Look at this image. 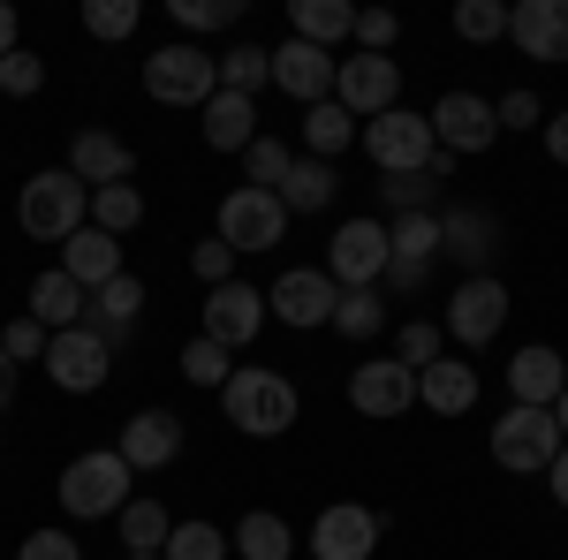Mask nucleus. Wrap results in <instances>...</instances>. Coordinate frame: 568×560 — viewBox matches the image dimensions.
<instances>
[{
    "instance_id": "1",
    "label": "nucleus",
    "mask_w": 568,
    "mask_h": 560,
    "mask_svg": "<svg viewBox=\"0 0 568 560\" xmlns=\"http://www.w3.org/2000/svg\"><path fill=\"white\" fill-rule=\"evenodd\" d=\"M16 220H23V235H31V243H69L77 227H91V190L69 167H45V174L23 182Z\"/></svg>"
},
{
    "instance_id": "2",
    "label": "nucleus",
    "mask_w": 568,
    "mask_h": 560,
    "mask_svg": "<svg viewBox=\"0 0 568 560\" xmlns=\"http://www.w3.org/2000/svg\"><path fill=\"white\" fill-rule=\"evenodd\" d=\"M220 409H227V425L243 431V439H281V431L296 425V387L281 379V371H227V387H220Z\"/></svg>"
},
{
    "instance_id": "3",
    "label": "nucleus",
    "mask_w": 568,
    "mask_h": 560,
    "mask_svg": "<svg viewBox=\"0 0 568 560\" xmlns=\"http://www.w3.org/2000/svg\"><path fill=\"white\" fill-rule=\"evenodd\" d=\"M130 462H122V447H91L77 455L69 470H61V508L77 522H99V516H122V492H130Z\"/></svg>"
},
{
    "instance_id": "4",
    "label": "nucleus",
    "mask_w": 568,
    "mask_h": 560,
    "mask_svg": "<svg viewBox=\"0 0 568 560\" xmlns=\"http://www.w3.org/2000/svg\"><path fill=\"white\" fill-rule=\"evenodd\" d=\"M561 447L568 439H561V425H554V409H508V417L493 425V462L516 470V477H546Z\"/></svg>"
},
{
    "instance_id": "5",
    "label": "nucleus",
    "mask_w": 568,
    "mask_h": 560,
    "mask_svg": "<svg viewBox=\"0 0 568 560\" xmlns=\"http://www.w3.org/2000/svg\"><path fill=\"white\" fill-rule=\"evenodd\" d=\"M364 160H372V167L379 174H425L433 167V122H425V114H409V106H394V114H379V122H364Z\"/></svg>"
},
{
    "instance_id": "6",
    "label": "nucleus",
    "mask_w": 568,
    "mask_h": 560,
    "mask_svg": "<svg viewBox=\"0 0 568 560\" xmlns=\"http://www.w3.org/2000/svg\"><path fill=\"white\" fill-rule=\"evenodd\" d=\"M144 91L160 99V106H205L220 91V69L213 53H197V45H160V53H144Z\"/></svg>"
},
{
    "instance_id": "7",
    "label": "nucleus",
    "mask_w": 568,
    "mask_h": 560,
    "mask_svg": "<svg viewBox=\"0 0 568 560\" xmlns=\"http://www.w3.org/2000/svg\"><path fill=\"white\" fill-rule=\"evenodd\" d=\"M334 99L349 106L356 122H379L402 106V61L387 53H349V61H334Z\"/></svg>"
},
{
    "instance_id": "8",
    "label": "nucleus",
    "mask_w": 568,
    "mask_h": 560,
    "mask_svg": "<svg viewBox=\"0 0 568 560\" xmlns=\"http://www.w3.org/2000/svg\"><path fill=\"white\" fill-rule=\"evenodd\" d=\"M213 235L235 251V258H243V251H273V243L288 235V213H281L273 190H251V182H243V190L220 197V227H213Z\"/></svg>"
},
{
    "instance_id": "9",
    "label": "nucleus",
    "mask_w": 568,
    "mask_h": 560,
    "mask_svg": "<svg viewBox=\"0 0 568 560\" xmlns=\"http://www.w3.org/2000/svg\"><path fill=\"white\" fill-rule=\"evenodd\" d=\"M39 364H45V379H53L61 394H99V387H106V371H114V348L99 342L91 326H69V334L45 342Z\"/></svg>"
},
{
    "instance_id": "10",
    "label": "nucleus",
    "mask_w": 568,
    "mask_h": 560,
    "mask_svg": "<svg viewBox=\"0 0 568 560\" xmlns=\"http://www.w3.org/2000/svg\"><path fill=\"white\" fill-rule=\"evenodd\" d=\"M379 530H387V516H372L364 500H334L311 522V560H372L379 553Z\"/></svg>"
},
{
    "instance_id": "11",
    "label": "nucleus",
    "mask_w": 568,
    "mask_h": 560,
    "mask_svg": "<svg viewBox=\"0 0 568 560\" xmlns=\"http://www.w3.org/2000/svg\"><path fill=\"white\" fill-rule=\"evenodd\" d=\"M334 303H342V288H334V273L326 265H296V273H281L273 288H265V310L281 318V326H334Z\"/></svg>"
},
{
    "instance_id": "12",
    "label": "nucleus",
    "mask_w": 568,
    "mask_h": 560,
    "mask_svg": "<svg viewBox=\"0 0 568 560\" xmlns=\"http://www.w3.org/2000/svg\"><path fill=\"white\" fill-rule=\"evenodd\" d=\"M387 220H342L334 243H326V273L349 281V288H379L387 281Z\"/></svg>"
},
{
    "instance_id": "13",
    "label": "nucleus",
    "mask_w": 568,
    "mask_h": 560,
    "mask_svg": "<svg viewBox=\"0 0 568 560\" xmlns=\"http://www.w3.org/2000/svg\"><path fill=\"white\" fill-rule=\"evenodd\" d=\"M265 318H273V310H265V288H251V281H220V288H205V342H220L227 356L258 342Z\"/></svg>"
},
{
    "instance_id": "14",
    "label": "nucleus",
    "mask_w": 568,
    "mask_h": 560,
    "mask_svg": "<svg viewBox=\"0 0 568 560\" xmlns=\"http://www.w3.org/2000/svg\"><path fill=\"white\" fill-rule=\"evenodd\" d=\"M349 409L356 417H409L417 409V371L394 364V356H372L349 371Z\"/></svg>"
},
{
    "instance_id": "15",
    "label": "nucleus",
    "mask_w": 568,
    "mask_h": 560,
    "mask_svg": "<svg viewBox=\"0 0 568 560\" xmlns=\"http://www.w3.org/2000/svg\"><path fill=\"white\" fill-rule=\"evenodd\" d=\"M425 122H433V144L455 152V160H463V152H493V136H500V122H493V106H485L478 91H447Z\"/></svg>"
},
{
    "instance_id": "16",
    "label": "nucleus",
    "mask_w": 568,
    "mask_h": 560,
    "mask_svg": "<svg viewBox=\"0 0 568 560\" xmlns=\"http://www.w3.org/2000/svg\"><path fill=\"white\" fill-rule=\"evenodd\" d=\"M500 326H508V288H500L493 273L463 281V288H455V303H447V334H455L463 348H485Z\"/></svg>"
},
{
    "instance_id": "17",
    "label": "nucleus",
    "mask_w": 568,
    "mask_h": 560,
    "mask_svg": "<svg viewBox=\"0 0 568 560\" xmlns=\"http://www.w3.org/2000/svg\"><path fill=\"white\" fill-rule=\"evenodd\" d=\"M508 39L524 45V61L561 69L568 61V0H516L508 8Z\"/></svg>"
},
{
    "instance_id": "18",
    "label": "nucleus",
    "mask_w": 568,
    "mask_h": 560,
    "mask_svg": "<svg viewBox=\"0 0 568 560\" xmlns=\"http://www.w3.org/2000/svg\"><path fill=\"white\" fill-rule=\"evenodd\" d=\"M439 251L463 265L470 281H478L485 265H493V251H500V220L478 213V205H455V213H439Z\"/></svg>"
},
{
    "instance_id": "19",
    "label": "nucleus",
    "mask_w": 568,
    "mask_h": 560,
    "mask_svg": "<svg viewBox=\"0 0 568 560\" xmlns=\"http://www.w3.org/2000/svg\"><path fill=\"white\" fill-rule=\"evenodd\" d=\"M273 84L288 91L296 106H318V99H334V53H318V45H304V39L273 45Z\"/></svg>"
},
{
    "instance_id": "20",
    "label": "nucleus",
    "mask_w": 568,
    "mask_h": 560,
    "mask_svg": "<svg viewBox=\"0 0 568 560\" xmlns=\"http://www.w3.org/2000/svg\"><path fill=\"white\" fill-rule=\"evenodd\" d=\"M568 387V356L561 348H516V364H508V394H516V409H554Z\"/></svg>"
},
{
    "instance_id": "21",
    "label": "nucleus",
    "mask_w": 568,
    "mask_h": 560,
    "mask_svg": "<svg viewBox=\"0 0 568 560\" xmlns=\"http://www.w3.org/2000/svg\"><path fill=\"white\" fill-rule=\"evenodd\" d=\"M69 174H77L84 190H114V182H130V174H136V152L114 130H84L77 144H69Z\"/></svg>"
},
{
    "instance_id": "22",
    "label": "nucleus",
    "mask_w": 568,
    "mask_h": 560,
    "mask_svg": "<svg viewBox=\"0 0 568 560\" xmlns=\"http://www.w3.org/2000/svg\"><path fill=\"white\" fill-rule=\"evenodd\" d=\"M175 455H182V417L144 409V417L122 425V462H130V470H168Z\"/></svg>"
},
{
    "instance_id": "23",
    "label": "nucleus",
    "mask_w": 568,
    "mask_h": 560,
    "mask_svg": "<svg viewBox=\"0 0 568 560\" xmlns=\"http://www.w3.org/2000/svg\"><path fill=\"white\" fill-rule=\"evenodd\" d=\"M61 273L91 296V288H106V281L122 273V243H114L106 227H77V235L61 243Z\"/></svg>"
},
{
    "instance_id": "24",
    "label": "nucleus",
    "mask_w": 568,
    "mask_h": 560,
    "mask_svg": "<svg viewBox=\"0 0 568 560\" xmlns=\"http://www.w3.org/2000/svg\"><path fill=\"white\" fill-rule=\"evenodd\" d=\"M197 114H205V144H213V152H251V144H258V99L213 91Z\"/></svg>"
},
{
    "instance_id": "25",
    "label": "nucleus",
    "mask_w": 568,
    "mask_h": 560,
    "mask_svg": "<svg viewBox=\"0 0 568 560\" xmlns=\"http://www.w3.org/2000/svg\"><path fill=\"white\" fill-rule=\"evenodd\" d=\"M417 401H425L433 417H463V409L478 401V371H470V364H455V356H439V364L417 371Z\"/></svg>"
},
{
    "instance_id": "26",
    "label": "nucleus",
    "mask_w": 568,
    "mask_h": 560,
    "mask_svg": "<svg viewBox=\"0 0 568 560\" xmlns=\"http://www.w3.org/2000/svg\"><path fill=\"white\" fill-rule=\"evenodd\" d=\"M84 310H91V296L53 265V273H39L31 281V318H39L45 334H69V326H84Z\"/></svg>"
},
{
    "instance_id": "27",
    "label": "nucleus",
    "mask_w": 568,
    "mask_h": 560,
    "mask_svg": "<svg viewBox=\"0 0 568 560\" xmlns=\"http://www.w3.org/2000/svg\"><path fill=\"white\" fill-rule=\"evenodd\" d=\"M136 310H144V281H136V273H114L106 288H91V334L114 348L122 334H130Z\"/></svg>"
},
{
    "instance_id": "28",
    "label": "nucleus",
    "mask_w": 568,
    "mask_h": 560,
    "mask_svg": "<svg viewBox=\"0 0 568 560\" xmlns=\"http://www.w3.org/2000/svg\"><path fill=\"white\" fill-rule=\"evenodd\" d=\"M288 31L304 45H318V53H334L342 39H356V8L349 0H296L288 8Z\"/></svg>"
},
{
    "instance_id": "29",
    "label": "nucleus",
    "mask_w": 568,
    "mask_h": 560,
    "mask_svg": "<svg viewBox=\"0 0 568 560\" xmlns=\"http://www.w3.org/2000/svg\"><path fill=\"white\" fill-rule=\"evenodd\" d=\"M334 190H342V174L326 167V160H296V167L281 174V213H326L334 205Z\"/></svg>"
},
{
    "instance_id": "30",
    "label": "nucleus",
    "mask_w": 568,
    "mask_h": 560,
    "mask_svg": "<svg viewBox=\"0 0 568 560\" xmlns=\"http://www.w3.org/2000/svg\"><path fill=\"white\" fill-rule=\"evenodd\" d=\"M387 258L433 273V258H439V213H394L387 220Z\"/></svg>"
},
{
    "instance_id": "31",
    "label": "nucleus",
    "mask_w": 568,
    "mask_h": 560,
    "mask_svg": "<svg viewBox=\"0 0 568 560\" xmlns=\"http://www.w3.org/2000/svg\"><path fill=\"white\" fill-rule=\"evenodd\" d=\"M304 144H311V160H326V167H334V152H349V144H356V114L342 106V99L304 106Z\"/></svg>"
},
{
    "instance_id": "32",
    "label": "nucleus",
    "mask_w": 568,
    "mask_h": 560,
    "mask_svg": "<svg viewBox=\"0 0 568 560\" xmlns=\"http://www.w3.org/2000/svg\"><path fill=\"white\" fill-rule=\"evenodd\" d=\"M227 553H243V560H288V553H296V538H288V522L273 516V508H251V516L235 522Z\"/></svg>"
},
{
    "instance_id": "33",
    "label": "nucleus",
    "mask_w": 568,
    "mask_h": 560,
    "mask_svg": "<svg viewBox=\"0 0 568 560\" xmlns=\"http://www.w3.org/2000/svg\"><path fill=\"white\" fill-rule=\"evenodd\" d=\"M213 69H220V91H235V99H258L265 84H273V53L265 45H235V53H213Z\"/></svg>"
},
{
    "instance_id": "34",
    "label": "nucleus",
    "mask_w": 568,
    "mask_h": 560,
    "mask_svg": "<svg viewBox=\"0 0 568 560\" xmlns=\"http://www.w3.org/2000/svg\"><path fill=\"white\" fill-rule=\"evenodd\" d=\"M334 334H349V342L387 334V296H379V288H342V303H334Z\"/></svg>"
},
{
    "instance_id": "35",
    "label": "nucleus",
    "mask_w": 568,
    "mask_h": 560,
    "mask_svg": "<svg viewBox=\"0 0 568 560\" xmlns=\"http://www.w3.org/2000/svg\"><path fill=\"white\" fill-rule=\"evenodd\" d=\"M91 227H106L114 243L144 227V197H136V182H114V190H91Z\"/></svg>"
},
{
    "instance_id": "36",
    "label": "nucleus",
    "mask_w": 568,
    "mask_h": 560,
    "mask_svg": "<svg viewBox=\"0 0 568 560\" xmlns=\"http://www.w3.org/2000/svg\"><path fill=\"white\" fill-rule=\"evenodd\" d=\"M168 530H175V516H168L160 500H130V508H122V546H130V553H160Z\"/></svg>"
},
{
    "instance_id": "37",
    "label": "nucleus",
    "mask_w": 568,
    "mask_h": 560,
    "mask_svg": "<svg viewBox=\"0 0 568 560\" xmlns=\"http://www.w3.org/2000/svg\"><path fill=\"white\" fill-rule=\"evenodd\" d=\"M160 560H227V530H213V522H175Z\"/></svg>"
},
{
    "instance_id": "38",
    "label": "nucleus",
    "mask_w": 568,
    "mask_h": 560,
    "mask_svg": "<svg viewBox=\"0 0 568 560\" xmlns=\"http://www.w3.org/2000/svg\"><path fill=\"white\" fill-rule=\"evenodd\" d=\"M175 31H235L243 23V0H168Z\"/></svg>"
},
{
    "instance_id": "39",
    "label": "nucleus",
    "mask_w": 568,
    "mask_h": 560,
    "mask_svg": "<svg viewBox=\"0 0 568 560\" xmlns=\"http://www.w3.org/2000/svg\"><path fill=\"white\" fill-rule=\"evenodd\" d=\"M136 16H144V8H136V0H84V31L91 39H106V45H122L136 31Z\"/></svg>"
},
{
    "instance_id": "40",
    "label": "nucleus",
    "mask_w": 568,
    "mask_h": 560,
    "mask_svg": "<svg viewBox=\"0 0 568 560\" xmlns=\"http://www.w3.org/2000/svg\"><path fill=\"white\" fill-rule=\"evenodd\" d=\"M296 167V152L281 144V136H258L251 152H243V174H251V190H281V174Z\"/></svg>"
},
{
    "instance_id": "41",
    "label": "nucleus",
    "mask_w": 568,
    "mask_h": 560,
    "mask_svg": "<svg viewBox=\"0 0 568 560\" xmlns=\"http://www.w3.org/2000/svg\"><path fill=\"white\" fill-rule=\"evenodd\" d=\"M455 31H463L470 45L508 39V8H500V0H463V8H455Z\"/></svg>"
},
{
    "instance_id": "42",
    "label": "nucleus",
    "mask_w": 568,
    "mask_h": 560,
    "mask_svg": "<svg viewBox=\"0 0 568 560\" xmlns=\"http://www.w3.org/2000/svg\"><path fill=\"white\" fill-rule=\"evenodd\" d=\"M45 342H53V334H45V326L31 318V310L0 326V356H8V364H39V356H45Z\"/></svg>"
},
{
    "instance_id": "43",
    "label": "nucleus",
    "mask_w": 568,
    "mask_h": 560,
    "mask_svg": "<svg viewBox=\"0 0 568 560\" xmlns=\"http://www.w3.org/2000/svg\"><path fill=\"white\" fill-rule=\"evenodd\" d=\"M394 364H409V371L439 364V326H433V318H409V326L394 334Z\"/></svg>"
},
{
    "instance_id": "44",
    "label": "nucleus",
    "mask_w": 568,
    "mask_h": 560,
    "mask_svg": "<svg viewBox=\"0 0 568 560\" xmlns=\"http://www.w3.org/2000/svg\"><path fill=\"white\" fill-rule=\"evenodd\" d=\"M182 371H190V379H197V387H227V371H235V364H227V348L220 342H205V334H197V342L182 348Z\"/></svg>"
},
{
    "instance_id": "45",
    "label": "nucleus",
    "mask_w": 568,
    "mask_h": 560,
    "mask_svg": "<svg viewBox=\"0 0 568 560\" xmlns=\"http://www.w3.org/2000/svg\"><path fill=\"white\" fill-rule=\"evenodd\" d=\"M39 84H45V61L31 45H16V53L0 61V91H8V99H39Z\"/></svg>"
},
{
    "instance_id": "46",
    "label": "nucleus",
    "mask_w": 568,
    "mask_h": 560,
    "mask_svg": "<svg viewBox=\"0 0 568 560\" xmlns=\"http://www.w3.org/2000/svg\"><path fill=\"white\" fill-rule=\"evenodd\" d=\"M402 39V16L394 8H356V53H387Z\"/></svg>"
},
{
    "instance_id": "47",
    "label": "nucleus",
    "mask_w": 568,
    "mask_h": 560,
    "mask_svg": "<svg viewBox=\"0 0 568 560\" xmlns=\"http://www.w3.org/2000/svg\"><path fill=\"white\" fill-rule=\"evenodd\" d=\"M379 190H387L394 213H433V174H387Z\"/></svg>"
},
{
    "instance_id": "48",
    "label": "nucleus",
    "mask_w": 568,
    "mask_h": 560,
    "mask_svg": "<svg viewBox=\"0 0 568 560\" xmlns=\"http://www.w3.org/2000/svg\"><path fill=\"white\" fill-rule=\"evenodd\" d=\"M190 273H197L205 288H220V281H235V251H227L220 235H205V243L190 251Z\"/></svg>"
},
{
    "instance_id": "49",
    "label": "nucleus",
    "mask_w": 568,
    "mask_h": 560,
    "mask_svg": "<svg viewBox=\"0 0 568 560\" xmlns=\"http://www.w3.org/2000/svg\"><path fill=\"white\" fill-rule=\"evenodd\" d=\"M16 560H84V546H77L69 530H31V538L16 546Z\"/></svg>"
},
{
    "instance_id": "50",
    "label": "nucleus",
    "mask_w": 568,
    "mask_h": 560,
    "mask_svg": "<svg viewBox=\"0 0 568 560\" xmlns=\"http://www.w3.org/2000/svg\"><path fill=\"white\" fill-rule=\"evenodd\" d=\"M493 122H500V130H538V91H508V99L493 106Z\"/></svg>"
},
{
    "instance_id": "51",
    "label": "nucleus",
    "mask_w": 568,
    "mask_h": 560,
    "mask_svg": "<svg viewBox=\"0 0 568 560\" xmlns=\"http://www.w3.org/2000/svg\"><path fill=\"white\" fill-rule=\"evenodd\" d=\"M538 130H546V160H554V167H568V106H561V114H546Z\"/></svg>"
},
{
    "instance_id": "52",
    "label": "nucleus",
    "mask_w": 568,
    "mask_h": 560,
    "mask_svg": "<svg viewBox=\"0 0 568 560\" xmlns=\"http://www.w3.org/2000/svg\"><path fill=\"white\" fill-rule=\"evenodd\" d=\"M379 288H394V296H409V288H425V273H417V265H387V281H379Z\"/></svg>"
},
{
    "instance_id": "53",
    "label": "nucleus",
    "mask_w": 568,
    "mask_h": 560,
    "mask_svg": "<svg viewBox=\"0 0 568 560\" xmlns=\"http://www.w3.org/2000/svg\"><path fill=\"white\" fill-rule=\"evenodd\" d=\"M16 31H23V23H16V8H8V0H0V61H8V53H16Z\"/></svg>"
},
{
    "instance_id": "54",
    "label": "nucleus",
    "mask_w": 568,
    "mask_h": 560,
    "mask_svg": "<svg viewBox=\"0 0 568 560\" xmlns=\"http://www.w3.org/2000/svg\"><path fill=\"white\" fill-rule=\"evenodd\" d=\"M546 485H554V500H561V508H568V447H561V455H554V470H546Z\"/></svg>"
},
{
    "instance_id": "55",
    "label": "nucleus",
    "mask_w": 568,
    "mask_h": 560,
    "mask_svg": "<svg viewBox=\"0 0 568 560\" xmlns=\"http://www.w3.org/2000/svg\"><path fill=\"white\" fill-rule=\"evenodd\" d=\"M8 401H16V364L0 356V409H8Z\"/></svg>"
},
{
    "instance_id": "56",
    "label": "nucleus",
    "mask_w": 568,
    "mask_h": 560,
    "mask_svg": "<svg viewBox=\"0 0 568 560\" xmlns=\"http://www.w3.org/2000/svg\"><path fill=\"white\" fill-rule=\"evenodd\" d=\"M554 425H561V439H568V387H561V401H554Z\"/></svg>"
},
{
    "instance_id": "57",
    "label": "nucleus",
    "mask_w": 568,
    "mask_h": 560,
    "mask_svg": "<svg viewBox=\"0 0 568 560\" xmlns=\"http://www.w3.org/2000/svg\"><path fill=\"white\" fill-rule=\"evenodd\" d=\"M122 560H160V553H122Z\"/></svg>"
}]
</instances>
